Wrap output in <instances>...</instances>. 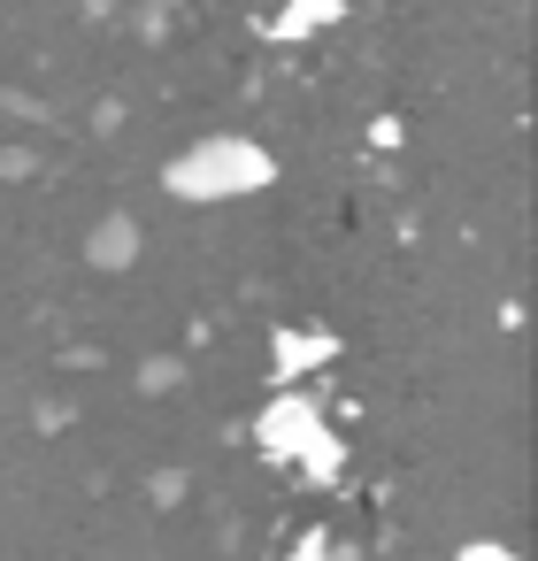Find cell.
I'll list each match as a JSON object with an SVG mask.
<instances>
[{
    "label": "cell",
    "instance_id": "obj_1",
    "mask_svg": "<svg viewBox=\"0 0 538 561\" xmlns=\"http://www.w3.org/2000/svg\"><path fill=\"white\" fill-rule=\"evenodd\" d=\"M270 185H277V154L247 131H208V139H193L162 162V193L185 201V208H224V201H247V193H270Z\"/></svg>",
    "mask_w": 538,
    "mask_h": 561
},
{
    "label": "cell",
    "instance_id": "obj_2",
    "mask_svg": "<svg viewBox=\"0 0 538 561\" xmlns=\"http://www.w3.org/2000/svg\"><path fill=\"white\" fill-rule=\"evenodd\" d=\"M254 446H262V461H293L308 484H339L346 477V446H339L323 400L300 392V385H270V400L254 415Z\"/></svg>",
    "mask_w": 538,
    "mask_h": 561
},
{
    "label": "cell",
    "instance_id": "obj_3",
    "mask_svg": "<svg viewBox=\"0 0 538 561\" xmlns=\"http://www.w3.org/2000/svg\"><path fill=\"white\" fill-rule=\"evenodd\" d=\"M331 362H339V331H323V323L270 331V377L277 385H300L308 369H331Z\"/></svg>",
    "mask_w": 538,
    "mask_h": 561
},
{
    "label": "cell",
    "instance_id": "obj_4",
    "mask_svg": "<svg viewBox=\"0 0 538 561\" xmlns=\"http://www.w3.org/2000/svg\"><path fill=\"white\" fill-rule=\"evenodd\" d=\"M139 247H147V239H139V216H124V208H108V216L85 231V262H93V270H108V277H116V270H131V262H139Z\"/></svg>",
    "mask_w": 538,
    "mask_h": 561
},
{
    "label": "cell",
    "instance_id": "obj_5",
    "mask_svg": "<svg viewBox=\"0 0 538 561\" xmlns=\"http://www.w3.org/2000/svg\"><path fill=\"white\" fill-rule=\"evenodd\" d=\"M346 16V0H285V9H277V39H316V32H331Z\"/></svg>",
    "mask_w": 538,
    "mask_h": 561
},
{
    "label": "cell",
    "instance_id": "obj_6",
    "mask_svg": "<svg viewBox=\"0 0 538 561\" xmlns=\"http://www.w3.org/2000/svg\"><path fill=\"white\" fill-rule=\"evenodd\" d=\"M285 561H354V546H339V538L316 523V530H300V538L285 546Z\"/></svg>",
    "mask_w": 538,
    "mask_h": 561
},
{
    "label": "cell",
    "instance_id": "obj_7",
    "mask_svg": "<svg viewBox=\"0 0 538 561\" xmlns=\"http://www.w3.org/2000/svg\"><path fill=\"white\" fill-rule=\"evenodd\" d=\"M185 385V362L178 354H162V362H139V392H178Z\"/></svg>",
    "mask_w": 538,
    "mask_h": 561
},
{
    "label": "cell",
    "instance_id": "obj_8",
    "mask_svg": "<svg viewBox=\"0 0 538 561\" xmlns=\"http://www.w3.org/2000/svg\"><path fill=\"white\" fill-rule=\"evenodd\" d=\"M147 500H154V507H178V500H185V469H154V477H147Z\"/></svg>",
    "mask_w": 538,
    "mask_h": 561
},
{
    "label": "cell",
    "instance_id": "obj_9",
    "mask_svg": "<svg viewBox=\"0 0 538 561\" xmlns=\"http://www.w3.org/2000/svg\"><path fill=\"white\" fill-rule=\"evenodd\" d=\"M454 561H523L515 546H500V538H461V553Z\"/></svg>",
    "mask_w": 538,
    "mask_h": 561
},
{
    "label": "cell",
    "instance_id": "obj_10",
    "mask_svg": "<svg viewBox=\"0 0 538 561\" xmlns=\"http://www.w3.org/2000/svg\"><path fill=\"white\" fill-rule=\"evenodd\" d=\"M24 170H32V154H24V147H9V154H0V178H24Z\"/></svg>",
    "mask_w": 538,
    "mask_h": 561
}]
</instances>
